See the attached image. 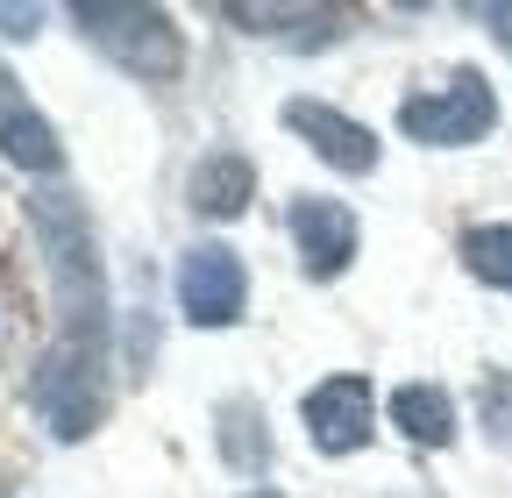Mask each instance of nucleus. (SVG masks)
Instances as JSON below:
<instances>
[{"instance_id": "f257e3e1", "label": "nucleus", "mask_w": 512, "mask_h": 498, "mask_svg": "<svg viewBox=\"0 0 512 498\" xmlns=\"http://www.w3.org/2000/svg\"><path fill=\"white\" fill-rule=\"evenodd\" d=\"M29 228L43 242V264H50L57 342H107V271H100V242H93L86 207L72 193H36Z\"/></svg>"}, {"instance_id": "0eeeda50", "label": "nucleus", "mask_w": 512, "mask_h": 498, "mask_svg": "<svg viewBox=\"0 0 512 498\" xmlns=\"http://www.w3.org/2000/svg\"><path fill=\"white\" fill-rule=\"evenodd\" d=\"M285 129L306 136L313 157H328L335 171L349 178H370L377 171V136L363 129V121H349L342 107H320V100H285Z\"/></svg>"}, {"instance_id": "f8f14e48", "label": "nucleus", "mask_w": 512, "mask_h": 498, "mask_svg": "<svg viewBox=\"0 0 512 498\" xmlns=\"http://www.w3.org/2000/svg\"><path fill=\"white\" fill-rule=\"evenodd\" d=\"M185 200H192V214H207V221H235V214L256 200V164L235 157V150L200 157V171H192V185H185Z\"/></svg>"}, {"instance_id": "20e7f679", "label": "nucleus", "mask_w": 512, "mask_h": 498, "mask_svg": "<svg viewBox=\"0 0 512 498\" xmlns=\"http://www.w3.org/2000/svg\"><path fill=\"white\" fill-rule=\"evenodd\" d=\"M498 129V93L477 65H456L448 72V86L434 93H413L399 107V136L427 143V150H463V143H484Z\"/></svg>"}, {"instance_id": "39448f33", "label": "nucleus", "mask_w": 512, "mask_h": 498, "mask_svg": "<svg viewBox=\"0 0 512 498\" xmlns=\"http://www.w3.org/2000/svg\"><path fill=\"white\" fill-rule=\"evenodd\" d=\"M178 306H185L192 328H235L242 306H249V271H242L235 249H221V242L185 249V264H178Z\"/></svg>"}, {"instance_id": "423d86ee", "label": "nucleus", "mask_w": 512, "mask_h": 498, "mask_svg": "<svg viewBox=\"0 0 512 498\" xmlns=\"http://www.w3.org/2000/svg\"><path fill=\"white\" fill-rule=\"evenodd\" d=\"M299 413H306V434L320 456H356L377 427V392H370V378H328L306 392Z\"/></svg>"}, {"instance_id": "1a4fd4ad", "label": "nucleus", "mask_w": 512, "mask_h": 498, "mask_svg": "<svg viewBox=\"0 0 512 498\" xmlns=\"http://www.w3.org/2000/svg\"><path fill=\"white\" fill-rule=\"evenodd\" d=\"M0 157H8L15 171H43V178L64 164L57 129L29 107V93H22V79H15V72H0Z\"/></svg>"}, {"instance_id": "7ed1b4c3", "label": "nucleus", "mask_w": 512, "mask_h": 498, "mask_svg": "<svg viewBox=\"0 0 512 498\" xmlns=\"http://www.w3.org/2000/svg\"><path fill=\"white\" fill-rule=\"evenodd\" d=\"M29 399L57 442H86L107 413V342H50L29 378Z\"/></svg>"}, {"instance_id": "dca6fc26", "label": "nucleus", "mask_w": 512, "mask_h": 498, "mask_svg": "<svg viewBox=\"0 0 512 498\" xmlns=\"http://www.w3.org/2000/svg\"><path fill=\"white\" fill-rule=\"evenodd\" d=\"M43 29V8H0V36H36Z\"/></svg>"}, {"instance_id": "9b49d317", "label": "nucleus", "mask_w": 512, "mask_h": 498, "mask_svg": "<svg viewBox=\"0 0 512 498\" xmlns=\"http://www.w3.org/2000/svg\"><path fill=\"white\" fill-rule=\"evenodd\" d=\"M214 449L235 477H264L271 470V427H264V406L256 399H221L214 406Z\"/></svg>"}, {"instance_id": "f03ea898", "label": "nucleus", "mask_w": 512, "mask_h": 498, "mask_svg": "<svg viewBox=\"0 0 512 498\" xmlns=\"http://www.w3.org/2000/svg\"><path fill=\"white\" fill-rule=\"evenodd\" d=\"M72 22L100 57H114L121 72H136L150 86L178 79V65H185V36H178V22L164 8H136V0H72Z\"/></svg>"}, {"instance_id": "f3484780", "label": "nucleus", "mask_w": 512, "mask_h": 498, "mask_svg": "<svg viewBox=\"0 0 512 498\" xmlns=\"http://www.w3.org/2000/svg\"><path fill=\"white\" fill-rule=\"evenodd\" d=\"M249 498H278V491H249Z\"/></svg>"}, {"instance_id": "ddd939ff", "label": "nucleus", "mask_w": 512, "mask_h": 498, "mask_svg": "<svg viewBox=\"0 0 512 498\" xmlns=\"http://www.w3.org/2000/svg\"><path fill=\"white\" fill-rule=\"evenodd\" d=\"M392 427L420 449H448L456 442V406H448L441 385H399L392 392Z\"/></svg>"}, {"instance_id": "4468645a", "label": "nucleus", "mask_w": 512, "mask_h": 498, "mask_svg": "<svg viewBox=\"0 0 512 498\" xmlns=\"http://www.w3.org/2000/svg\"><path fill=\"white\" fill-rule=\"evenodd\" d=\"M463 264L470 278H484L491 292H512V221H484L463 235Z\"/></svg>"}, {"instance_id": "6e6552de", "label": "nucleus", "mask_w": 512, "mask_h": 498, "mask_svg": "<svg viewBox=\"0 0 512 498\" xmlns=\"http://www.w3.org/2000/svg\"><path fill=\"white\" fill-rule=\"evenodd\" d=\"M292 242L306 278H342L356 264V214L342 200H292Z\"/></svg>"}, {"instance_id": "9d476101", "label": "nucleus", "mask_w": 512, "mask_h": 498, "mask_svg": "<svg viewBox=\"0 0 512 498\" xmlns=\"http://www.w3.org/2000/svg\"><path fill=\"white\" fill-rule=\"evenodd\" d=\"M228 22H242L249 36H271V43H292V50H320L349 29L342 8H249V0H228L221 8Z\"/></svg>"}, {"instance_id": "2eb2a0df", "label": "nucleus", "mask_w": 512, "mask_h": 498, "mask_svg": "<svg viewBox=\"0 0 512 498\" xmlns=\"http://www.w3.org/2000/svg\"><path fill=\"white\" fill-rule=\"evenodd\" d=\"M477 406H484V434L498 449H512V370H491L477 385Z\"/></svg>"}]
</instances>
